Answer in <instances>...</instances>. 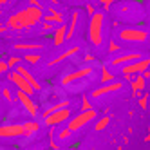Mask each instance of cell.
Returning <instances> with one entry per match:
<instances>
[{
  "label": "cell",
  "mask_w": 150,
  "mask_h": 150,
  "mask_svg": "<svg viewBox=\"0 0 150 150\" xmlns=\"http://www.w3.org/2000/svg\"><path fill=\"white\" fill-rule=\"evenodd\" d=\"M16 20H18V27L20 29H27V27H33L38 25L42 20H44V9L40 6H29L22 11L15 13Z\"/></svg>",
  "instance_id": "obj_1"
},
{
  "label": "cell",
  "mask_w": 150,
  "mask_h": 150,
  "mask_svg": "<svg viewBox=\"0 0 150 150\" xmlns=\"http://www.w3.org/2000/svg\"><path fill=\"white\" fill-rule=\"evenodd\" d=\"M103 24L105 15L101 11H94L89 20V40L94 47H100L103 44Z\"/></svg>",
  "instance_id": "obj_2"
},
{
  "label": "cell",
  "mask_w": 150,
  "mask_h": 150,
  "mask_svg": "<svg viewBox=\"0 0 150 150\" xmlns=\"http://www.w3.org/2000/svg\"><path fill=\"white\" fill-rule=\"evenodd\" d=\"M117 38L125 44H145L148 40V31L139 27H127L117 33Z\"/></svg>",
  "instance_id": "obj_3"
},
{
  "label": "cell",
  "mask_w": 150,
  "mask_h": 150,
  "mask_svg": "<svg viewBox=\"0 0 150 150\" xmlns=\"http://www.w3.org/2000/svg\"><path fill=\"white\" fill-rule=\"evenodd\" d=\"M92 120H96V110L94 109H87V110H81L76 116H71L69 121L65 123V127H69L72 132H78L80 128H83L85 125H89Z\"/></svg>",
  "instance_id": "obj_4"
},
{
  "label": "cell",
  "mask_w": 150,
  "mask_h": 150,
  "mask_svg": "<svg viewBox=\"0 0 150 150\" xmlns=\"http://www.w3.org/2000/svg\"><path fill=\"white\" fill-rule=\"evenodd\" d=\"M143 58V52L141 51H117L116 54H112L110 62H109V67H121L125 63H130L134 60Z\"/></svg>",
  "instance_id": "obj_5"
},
{
  "label": "cell",
  "mask_w": 150,
  "mask_h": 150,
  "mask_svg": "<svg viewBox=\"0 0 150 150\" xmlns=\"http://www.w3.org/2000/svg\"><path fill=\"white\" fill-rule=\"evenodd\" d=\"M72 116V110L69 107H63V109H58L54 112H51L44 117V125L45 127H58V125H63L69 121V117Z\"/></svg>",
  "instance_id": "obj_6"
},
{
  "label": "cell",
  "mask_w": 150,
  "mask_h": 150,
  "mask_svg": "<svg viewBox=\"0 0 150 150\" xmlns=\"http://www.w3.org/2000/svg\"><path fill=\"white\" fill-rule=\"evenodd\" d=\"M146 69H150V58H139V60H134L130 63H125L121 65V74L123 76H134V74H141L145 72Z\"/></svg>",
  "instance_id": "obj_7"
},
{
  "label": "cell",
  "mask_w": 150,
  "mask_h": 150,
  "mask_svg": "<svg viewBox=\"0 0 150 150\" xmlns=\"http://www.w3.org/2000/svg\"><path fill=\"white\" fill-rule=\"evenodd\" d=\"M91 74H94V65H85V67H81L78 71L69 72V74H65V76H62L60 83L62 85H72V83L80 81L81 78H89Z\"/></svg>",
  "instance_id": "obj_8"
},
{
  "label": "cell",
  "mask_w": 150,
  "mask_h": 150,
  "mask_svg": "<svg viewBox=\"0 0 150 150\" xmlns=\"http://www.w3.org/2000/svg\"><path fill=\"white\" fill-rule=\"evenodd\" d=\"M16 100H20V103L24 105V109H25V112H27L29 116H33V117L38 116L40 109H38V105L35 103V100L31 98V94H27V92H24V91L18 89V92H16Z\"/></svg>",
  "instance_id": "obj_9"
},
{
  "label": "cell",
  "mask_w": 150,
  "mask_h": 150,
  "mask_svg": "<svg viewBox=\"0 0 150 150\" xmlns=\"http://www.w3.org/2000/svg\"><path fill=\"white\" fill-rule=\"evenodd\" d=\"M121 89H123V81H116V80H112V81L103 83L101 87L94 89L91 96H92V98H101V96H107V94H110V92H117V91H121Z\"/></svg>",
  "instance_id": "obj_10"
},
{
  "label": "cell",
  "mask_w": 150,
  "mask_h": 150,
  "mask_svg": "<svg viewBox=\"0 0 150 150\" xmlns=\"http://www.w3.org/2000/svg\"><path fill=\"white\" fill-rule=\"evenodd\" d=\"M20 136H24L22 123H9L0 127V137H20Z\"/></svg>",
  "instance_id": "obj_11"
},
{
  "label": "cell",
  "mask_w": 150,
  "mask_h": 150,
  "mask_svg": "<svg viewBox=\"0 0 150 150\" xmlns=\"http://www.w3.org/2000/svg\"><path fill=\"white\" fill-rule=\"evenodd\" d=\"M9 80H11V81L16 85L20 91H24V92H27V94H31V96L35 94V89L31 87V83H29V81H27V80H25V78H24L18 71H15V72L9 74Z\"/></svg>",
  "instance_id": "obj_12"
},
{
  "label": "cell",
  "mask_w": 150,
  "mask_h": 150,
  "mask_svg": "<svg viewBox=\"0 0 150 150\" xmlns=\"http://www.w3.org/2000/svg\"><path fill=\"white\" fill-rule=\"evenodd\" d=\"M15 71H18L20 74H22V76H24V78H25V80L31 83V87H33L35 91H40V89H42V85H40V83H38V80L35 78V74L31 72V71H29L25 65H22V63H18V65L15 67Z\"/></svg>",
  "instance_id": "obj_13"
},
{
  "label": "cell",
  "mask_w": 150,
  "mask_h": 150,
  "mask_svg": "<svg viewBox=\"0 0 150 150\" xmlns=\"http://www.w3.org/2000/svg\"><path fill=\"white\" fill-rule=\"evenodd\" d=\"M65 36H67V25H65V22H62V24H58L54 27V31H52V45L58 47V45L63 44V42H67Z\"/></svg>",
  "instance_id": "obj_14"
},
{
  "label": "cell",
  "mask_w": 150,
  "mask_h": 150,
  "mask_svg": "<svg viewBox=\"0 0 150 150\" xmlns=\"http://www.w3.org/2000/svg\"><path fill=\"white\" fill-rule=\"evenodd\" d=\"M63 98H65V94L51 87V89L44 91V94H42V103H44V105H47V103H51V101L56 103V101H60V100H63Z\"/></svg>",
  "instance_id": "obj_15"
},
{
  "label": "cell",
  "mask_w": 150,
  "mask_h": 150,
  "mask_svg": "<svg viewBox=\"0 0 150 150\" xmlns=\"http://www.w3.org/2000/svg\"><path fill=\"white\" fill-rule=\"evenodd\" d=\"M78 52H80V47H78V45H74V47H71V49H67V51H63L62 54H58L56 58H52V60L47 63V65H51V67H52V65H58L60 62H63V60L71 58L72 54H78Z\"/></svg>",
  "instance_id": "obj_16"
},
{
  "label": "cell",
  "mask_w": 150,
  "mask_h": 150,
  "mask_svg": "<svg viewBox=\"0 0 150 150\" xmlns=\"http://www.w3.org/2000/svg\"><path fill=\"white\" fill-rule=\"evenodd\" d=\"M78 24H80V11H72V15H71V24L67 27V36H65V40H72L74 38V33H76V29H78Z\"/></svg>",
  "instance_id": "obj_17"
},
{
  "label": "cell",
  "mask_w": 150,
  "mask_h": 150,
  "mask_svg": "<svg viewBox=\"0 0 150 150\" xmlns=\"http://www.w3.org/2000/svg\"><path fill=\"white\" fill-rule=\"evenodd\" d=\"M15 49L16 51H22V52H31V51H42L44 45L42 44H33V42H20V44H15Z\"/></svg>",
  "instance_id": "obj_18"
},
{
  "label": "cell",
  "mask_w": 150,
  "mask_h": 150,
  "mask_svg": "<svg viewBox=\"0 0 150 150\" xmlns=\"http://www.w3.org/2000/svg\"><path fill=\"white\" fill-rule=\"evenodd\" d=\"M74 132L71 130L69 127H63V128H58V130H54V136L58 137L56 141H62L60 145L63 146V143H67V141H71V136H72Z\"/></svg>",
  "instance_id": "obj_19"
},
{
  "label": "cell",
  "mask_w": 150,
  "mask_h": 150,
  "mask_svg": "<svg viewBox=\"0 0 150 150\" xmlns=\"http://www.w3.org/2000/svg\"><path fill=\"white\" fill-rule=\"evenodd\" d=\"M145 81H146V78L143 76V74H134L132 80H130L132 91H134V92H141V91L145 89Z\"/></svg>",
  "instance_id": "obj_20"
},
{
  "label": "cell",
  "mask_w": 150,
  "mask_h": 150,
  "mask_svg": "<svg viewBox=\"0 0 150 150\" xmlns=\"http://www.w3.org/2000/svg\"><path fill=\"white\" fill-rule=\"evenodd\" d=\"M44 22H51V24H56V25H58V24L63 22V16L56 11V9H49L47 15L44 13Z\"/></svg>",
  "instance_id": "obj_21"
},
{
  "label": "cell",
  "mask_w": 150,
  "mask_h": 150,
  "mask_svg": "<svg viewBox=\"0 0 150 150\" xmlns=\"http://www.w3.org/2000/svg\"><path fill=\"white\" fill-rule=\"evenodd\" d=\"M24 136H33L40 130V123L35 120V121H24Z\"/></svg>",
  "instance_id": "obj_22"
},
{
  "label": "cell",
  "mask_w": 150,
  "mask_h": 150,
  "mask_svg": "<svg viewBox=\"0 0 150 150\" xmlns=\"http://www.w3.org/2000/svg\"><path fill=\"white\" fill-rule=\"evenodd\" d=\"M101 76H100V83H107V81H112V80H116V74L112 72V71H109V67L107 65H101Z\"/></svg>",
  "instance_id": "obj_23"
},
{
  "label": "cell",
  "mask_w": 150,
  "mask_h": 150,
  "mask_svg": "<svg viewBox=\"0 0 150 150\" xmlns=\"http://www.w3.org/2000/svg\"><path fill=\"white\" fill-rule=\"evenodd\" d=\"M109 123H110L109 116H103V117H100V120L94 123V130H96V132H101V130H105V128L109 127Z\"/></svg>",
  "instance_id": "obj_24"
},
{
  "label": "cell",
  "mask_w": 150,
  "mask_h": 150,
  "mask_svg": "<svg viewBox=\"0 0 150 150\" xmlns=\"http://www.w3.org/2000/svg\"><path fill=\"white\" fill-rule=\"evenodd\" d=\"M24 60L35 65V63H38L42 60V54H40L38 51H31V52H25V54H24Z\"/></svg>",
  "instance_id": "obj_25"
},
{
  "label": "cell",
  "mask_w": 150,
  "mask_h": 150,
  "mask_svg": "<svg viewBox=\"0 0 150 150\" xmlns=\"http://www.w3.org/2000/svg\"><path fill=\"white\" fill-rule=\"evenodd\" d=\"M117 51H121V45L117 44L116 40H110L109 42V51H107V54H116Z\"/></svg>",
  "instance_id": "obj_26"
},
{
  "label": "cell",
  "mask_w": 150,
  "mask_h": 150,
  "mask_svg": "<svg viewBox=\"0 0 150 150\" xmlns=\"http://www.w3.org/2000/svg\"><path fill=\"white\" fill-rule=\"evenodd\" d=\"M22 62V58L20 56H9V60H7V65H9V69H15L18 63Z\"/></svg>",
  "instance_id": "obj_27"
},
{
  "label": "cell",
  "mask_w": 150,
  "mask_h": 150,
  "mask_svg": "<svg viewBox=\"0 0 150 150\" xmlns=\"http://www.w3.org/2000/svg\"><path fill=\"white\" fill-rule=\"evenodd\" d=\"M148 98H150L148 94H143L141 98H139V107H141V109H146L148 107Z\"/></svg>",
  "instance_id": "obj_28"
},
{
  "label": "cell",
  "mask_w": 150,
  "mask_h": 150,
  "mask_svg": "<svg viewBox=\"0 0 150 150\" xmlns=\"http://www.w3.org/2000/svg\"><path fill=\"white\" fill-rule=\"evenodd\" d=\"M100 2H101V6L107 9V11H109L110 6H112V4H116V2H120V0H100Z\"/></svg>",
  "instance_id": "obj_29"
},
{
  "label": "cell",
  "mask_w": 150,
  "mask_h": 150,
  "mask_svg": "<svg viewBox=\"0 0 150 150\" xmlns=\"http://www.w3.org/2000/svg\"><path fill=\"white\" fill-rule=\"evenodd\" d=\"M2 96H4V98H6L7 101H11V100H15V98H13V94H11V91H9V89H6V87L2 89Z\"/></svg>",
  "instance_id": "obj_30"
},
{
  "label": "cell",
  "mask_w": 150,
  "mask_h": 150,
  "mask_svg": "<svg viewBox=\"0 0 150 150\" xmlns=\"http://www.w3.org/2000/svg\"><path fill=\"white\" fill-rule=\"evenodd\" d=\"M87 109H92V105L89 103V98H81V110H87Z\"/></svg>",
  "instance_id": "obj_31"
},
{
  "label": "cell",
  "mask_w": 150,
  "mask_h": 150,
  "mask_svg": "<svg viewBox=\"0 0 150 150\" xmlns=\"http://www.w3.org/2000/svg\"><path fill=\"white\" fill-rule=\"evenodd\" d=\"M7 71H9V65H7V62L0 60V74H2V72H7Z\"/></svg>",
  "instance_id": "obj_32"
},
{
  "label": "cell",
  "mask_w": 150,
  "mask_h": 150,
  "mask_svg": "<svg viewBox=\"0 0 150 150\" xmlns=\"http://www.w3.org/2000/svg\"><path fill=\"white\" fill-rule=\"evenodd\" d=\"M85 62H87V63H94V62H96V56L91 54V52H87V56H85Z\"/></svg>",
  "instance_id": "obj_33"
},
{
  "label": "cell",
  "mask_w": 150,
  "mask_h": 150,
  "mask_svg": "<svg viewBox=\"0 0 150 150\" xmlns=\"http://www.w3.org/2000/svg\"><path fill=\"white\" fill-rule=\"evenodd\" d=\"M31 6H40V0H29Z\"/></svg>",
  "instance_id": "obj_34"
},
{
  "label": "cell",
  "mask_w": 150,
  "mask_h": 150,
  "mask_svg": "<svg viewBox=\"0 0 150 150\" xmlns=\"http://www.w3.org/2000/svg\"><path fill=\"white\" fill-rule=\"evenodd\" d=\"M87 11H89V15H92L94 13V7L92 6H87Z\"/></svg>",
  "instance_id": "obj_35"
},
{
  "label": "cell",
  "mask_w": 150,
  "mask_h": 150,
  "mask_svg": "<svg viewBox=\"0 0 150 150\" xmlns=\"http://www.w3.org/2000/svg\"><path fill=\"white\" fill-rule=\"evenodd\" d=\"M7 2V0H0V4H6Z\"/></svg>",
  "instance_id": "obj_36"
},
{
  "label": "cell",
  "mask_w": 150,
  "mask_h": 150,
  "mask_svg": "<svg viewBox=\"0 0 150 150\" xmlns=\"http://www.w3.org/2000/svg\"><path fill=\"white\" fill-rule=\"evenodd\" d=\"M0 6H2V4H0Z\"/></svg>",
  "instance_id": "obj_37"
},
{
  "label": "cell",
  "mask_w": 150,
  "mask_h": 150,
  "mask_svg": "<svg viewBox=\"0 0 150 150\" xmlns=\"http://www.w3.org/2000/svg\"><path fill=\"white\" fill-rule=\"evenodd\" d=\"M148 13H150V11H148Z\"/></svg>",
  "instance_id": "obj_38"
}]
</instances>
